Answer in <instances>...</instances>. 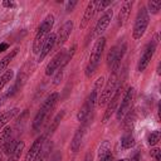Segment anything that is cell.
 <instances>
[{
    "instance_id": "obj_13",
    "label": "cell",
    "mask_w": 161,
    "mask_h": 161,
    "mask_svg": "<svg viewBox=\"0 0 161 161\" xmlns=\"http://www.w3.org/2000/svg\"><path fill=\"white\" fill-rule=\"evenodd\" d=\"M72 30H73V21H72V20H67V21L62 25V28L59 29V33H58V35H57V42H55L57 49H60V48L63 47V44L68 40V38H69Z\"/></svg>"
},
{
    "instance_id": "obj_9",
    "label": "cell",
    "mask_w": 161,
    "mask_h": 161,
    "mask_svg": "<svg viewBox=\"0 0 161 161\" xmlns=\"http://www.w3.org/2000/svg\"><path fill=\"white\" fill-rule=\"evenodd\" d=\"M133 97H135V89H133V87H130V88L126 91V93H125V96H123V98H122V101H121V104H118L119 107L117 108V114H116V117H117L118 121L122 119V118L131 111V106H132Z\"/></svg>"
},
{
    "instance_id": "obj_1",
    "label": "cell",
    "mask_w": 161,
    "mask_h": 161,
    "mask_svg": "<svg viewBox=\"0 0 161 161\" xmlns=\"http://www.w3.org/2000/svg\"><path fill=\"white\" fill-rule=\"evenodd\" d=\"M104 45H106V38L99 36L98 40L96 42V44L92 48V52H91V55H89V60H88L87 67H86V77H88V78L92 77L93 73L96 72V69L98 68L101 58H102V54H103V50H104Z\"/></svg>"
},
{
    "instance_id": "obj_31",
    "label": "cell",
    "mask_w": 161,
    "mask_h": 161,
    "mask_svg": "<svg viewBox=\"0 0 161 161\" xmlns=\"http://www.w3.org/2000/svg\"><path fill=\"white\" fill-rule=\"evenodd\" d=\"M3 6H4V8H15V6H16V4H15L14 1L4 0V1H3Z\"/></svg>"
},
{
    "instance_id": "obj_30",
    "label": "cell",
    "mask_w": 161,
    "mask_h": 161,
    "mask_svg": "<svg viewBox=\"0 0 161 161\" xmlns=\"http://www.w3.org/2000/svg\"><path fill=\"white\" fill-rule=\"evenodd\" d=\"M109 4H111V1H97V4H96V11H101V10L106 9Z\"/></svg>"
},
{
    "instance_id": "obj_12",
    "label": "cell",
    "mask_w": 161,
    "mask_h": 161,
    "mask_svg": "<svg viewBox=\"0 0 161 161\" xmlns=\"http://www.w3.org/2000/svg\"><path fill=\"white\" fill-rule=\"evenodd\" d=\"M112 16H113L112 9H107L103 13V15L98 19V21H97V24L94 26V33H93L94 36H101L104 33V30L107 29V26L109 25V23L112 20Z\"/></svg>"
},
{
    "instance_id": "obj_36",
    "label": "cell",
    "mask_w": 161,
    "mask_h": 161,
    "mask_svg": "<svg viewBox=\"0 0 161 161\" xmlns=\"http://www.w3.org/2000/svg\"><path fill=\"white\" fill-rule=\"evenodd\" d=\"M8 48H9V44H8V43H1V44H0V53L4 52V50H6Z\"/></svg>"
},
{
    "instance_id": "obj_29",
    "label": "cell",
    "mask_w": 161,
    "mask_h": 161,
    "mask_svg": "<svg viewBox=\"0 0 161 161\" xmlns=\"http://www.w3.org/2000/svg\"><path fill=\"white\" fill-rule=\"evenodd\" d=\"M151 156L155 158V161H161V150L155 147L151 150Z\"/></svg>"
},
{
    "instance_id": "obj_37",
    "label": "cell",
    "mask_w": 161,
    "mask_h": 161,
    "mask_svg": "<svg viewBox=\"0 0 161 161\" xmlns=\"http://www.w3.org/2000/svg\"><path fill=\"white\" fill-rule=\"evenodd\" d=\"M42 151H43V150H42ZM39 156H40V157H38V158H36V161H45V160H47V152H44L43 155H42V152H40V155H39Z\"/></svg>"
},
{
    "instance_id": "obj_7",
    "label": "cell",
    "mask_w": 161,
    "mask_h": 161,
    "mask_svg": "<svg viewBox=\"0 0 161 161\" xmlns=\"http://www.w3.org/2000/svg\"><path fill=\"white\" fill-rule=\"evenodd\" d=\"M126 48H127V45L125 42L118 43L111 48V50L107 55V64H108V67L112 68V70H118V65L126 53Z\"/></svg>"
},
{
    "instance_id": "obj_38",
    "label": "cell",
    "mask_w": 161,
    "mask_h": 161,
    "mask_svg": "<svg viewBox=\"0 0 161 161\" xmlns=\"http://www.w3.org/2000/svg\"><path fill=\"white\" fill-rule=\"evenodd\" d=\"M60 160H62V156H60L59 153H57V155H55V156L52 158V161H60Z\"/></svg>"
},
{
    "instance_id": "obj_17",
    "label": "cell",
    "mask_w": 161,
    "mask_h": 161,
    "mask_svg": "<svg viewBox=\"0 0 161 161\" xmlns=\"http://www.w3.org/2000/svg\"><path fill=\"white\" fill-rule=\"evenodd\" d=\"M96 4H97V1H91V3L87 5V8H86V10H84V14H83V18H82V20H80V25H79L80 29L87 28V25H88L89 21L92 20V18H93V15H94V13H96Z\"/></svg>"
},
{
    "instance_id": "obj_10",
    "label": "cell",
    "mask_w": 161,
    "mask_h": 161,
    "mask_svg": "<svg viewBox=\"0 0 161 161\" xmlns=\"http://www.w3.org/2000/svg\"><path fill=\"white\" fill-rule=\"evenodd\" d=\"M121 93H122V86L114 91L113 96L108 101V106H107V108L104 111V114H103V123H106L112 117V114L117 111L118 104H119V101H121Z\"/></svg>"
},
{
    "instance_id": "obj_39",
    "label": "cell",
    "mask_w": 161,
    "mask_h": 161,
    "mask_svg": "<svg viewBox=\"0 0 161 161\" xmlns=\"http://www.w3.org/2000/svg\"><path fill=\"white\" fill-rule=\"evenodd\" d=\"M0 161H3V152H0Z\"/></svg>"
},
{
    "instance_id": "obj_14",
    "label": "cell",
    "mask_w": 161,
    "mask_h": 161,
    "mask_svg": "<svg viewBox=\"0 0 161 161\" xmlns=\"http://www.w3.org/2000/svg\"><path fill=\"white\" fill-rule=\"evenodd\" d=\"M44 138H45L44 136H40V137H38V138L33 142V145L30 146L28 153L25 155L24 161H36V158L39 157V155H40V152H42V150H43Z\"/></svg>"
},
{
    "instance_id": "obj_8",
    "label": "cell",
    "mask_w": 161,
    "mask_h": 161,
    "mask_svg": "<svg viewBox=\"0 0 161 161\" xmlns=\"http://www.w3.org/2000/svg\"><path fill=\"white\" fill-rule=\"evenodd\" d=\"M156 45H157V35H155V39L151 40V43H148L146 45V48L143 49V53H142V55L138 60V64H137V70L138 72H143L147 68V65H148L150 60L152 59L153 53L156 50Z\"/></svg>"
},
{
    "instance_id": "obj_28",
    "label": "cell",
    "mask_w": 161,
    "mask_h": 161,
    "mask_svg": "<svg viewBox=\"0 0 161 161\" xmlns=\"http://www.w3.org/2000/svg\"><path fill=\"white\" fill-rule=\"evenodd\" d=\"M147 8H148V10H147L148 13H151V14H157L158 10L161 9V1H160V0H151V1H148Z\"/></svg>"
},
{
    "instance_id": "obj_21",
    "label": "cell",
    "mask_w": 161,
    "mask_h": 161,
    "mask_svg": "<svg viewBox=\"0 0 161 161\" xmlns=\"http://www.w3.org/2000/svg\"><path fill=\"white\" fill-rule=\"evenodd\" d=\"M13 138V130L10 126H5L0 130V147L3 148Z\"/></svg>"
},
{
    "instance_id": "obj_32",
    "label": "cell",
    "mask_w": 161,
    "mask_h": 161,
    "mask_svg": "<svg viewBox=\"0 0 161 161\" xmlns=\"http://www.w3.org/2000/svg\"><path fill=\"white\" fill-rule=\"evenodd\" d=\"M62 74H63V70H62V69H59V70H58V73H57V75L54 77V82H53L54 84H58V83L60 82L59 79H62Z\"/></svg>"
},
{
    "instance_id": "obj_16",
    "label": "cell",
    "mask_w": 161,
    "mask_h": 161,
    "mask_svg": "<svg viewBox=\"0 0 161 161\" xmlns=\"http://www.w3.org/2000/svg\"><path fill=\"white\" fill-rule=\"evenodd\" d=\"M86 128H87L86 123H82V126L75 131V133L73 136V140L70 142V150L73 152H77L79 150V147L82 145V141H83V137H84V133H86Z\"/></svg>"
},
{
    "instance_id": "obj_6",
    "label": "cell",
    "mask_w": 161,
    "mask_h": 161,
    "mask_svg": "<svg viewBox=\"0 0 161 161\" xmlns=\"http://www.w3.org/2000/svg\"><path fill=\"white\" fill-rule=\"evenodd\" d=\"M97 101H98V89L94 88L92 91V93L88 96V98L86 99V102L83 103V106L80 107V109H79V112L77 114V118H78V121L80 123H86V122L89 121L91 114H92V112L94 109V106H96Z\"/></svg>"
},
{
    "instance_id": "obj_27",
    "label": "cell",
    "mask_w": 161,
    "mask_h": 161,
    "mask_svg": "<svg viewBox=\"0 0 161 161\" xmlns=\"http://www.w3.org/2000/svg\"><path fill=\"white\" fill-rule=\"evenodd\" d=\"M160 138H161V132H160L158 130H156V131H152V132L148 135L147 142H148L150 146H155V145L160 141Z\"/></svg>"
},
{
    "instance_id": "obj_19",
    "label": "cell",
    "mask_w": 161,
    "mask_h": 161,
    "mask_svg": "<svg viewBox=\"0 0 161 161\" xmlns=\"http://www.w3.org/2000/svg\"><path fill=\"white\" fill-rule=\"evenodd\" d=\"M132 5H133V1H125L121 6V10H119V14H118V25H125L128 20V16H130V13H131V9H132Z\"/></svg>"
},
{
    "instance_id": "obj_18",
    "label": "cell",
    "mask_w": 161,
    "mask_h": 161,
    "mask_svg": "<svg viewBox=\"0 0 161 161\" xmlns=\"http://www.w3.org/2000/svg\"><path fill=\"white\" fill-rule=\"evenodd\" d=\"M98 160L99 161H112L113 156L111 152V145L108 141H103L98 147Z\"/></svg>"
},
{
    "instance_id": "obj_15",
    "label": "cell",
    "mask_w": 161,
    "mask_h": 161,
    "mask_svg": "<svg viewBox=\"0 0 161 161\" xmlns=\"http://www.w3.org/2000/svg\"><path fill=\"white\" fill-rule=\"evenodd\" d=\"M55 42H57V34L55 33H49L47 35V38L44 39L43 42V45H42V49H40V54H39V59L38 62H43L44 58L50 53V50L54 48L55 45Z\"/></svg>"
},
{
    "instance_id": "obj_33",
    "label": "cell",
    "mask_w": 161,
    "mask_h": 161,
    "mask_svg": "<svg viewBox=\"0 0 161 161\" xmlns=\"http://www.w3.org/2000/svg\"><path fill=\"white\" fill-rule=\"evenodd\" d=\"M77 5V1H69L68 4H67V8H65V10L67 11H72L73 9H74V6Z\"/></svg>"
},
{
    "instance_id": "obj_2",
    "label": "cell",
    "mask_w": 161,
    "mask_h": 161,
    "mask_svg": "<svg viewBox=\"0 0 161 161\" xmlns=\"http://www.w3.org/2000/svg\"><path fill=\"white\" fill-rule=\"evenodd\" d=\"M58 97H59V94H58L57 92H54V93H52L50 96H48V98L44 101V103H43L42 107L39 108V111H38V113L35 114L34 121H33V128H34L35 131L40 130L43 122L45 121V118L48 117V114L50 113V111L54 108V106H55V103H57V101H58Z\"/></svg>"
},
{
    "instance_id": "obj_26",
    "label": "cell",
    "mask_w": 161,
    "mask_h": 161,
    "mask_svg": "<svg viewBox=\"0 0 161 161\" xmlns=\"http://www.w3.org/2000/svg\"><path fill=\"white\" fill-rule=\"evenodd\" d=\"M63 116H64V111H62V112H59L55 117H54V119H53V122H52V125H50V127H49V133L52 135L57 128H58V126H59V123H60V121H62V118H63Z\"/></svg>"
},
{
    "instance_id": "obj_40",
    "label": "cell",
    "mask_w": 161,
    "mask_h": 161,
    "mask_svg": "<svg viewBox=\"0 0 161 161\" xmlns=\"http://www.w3.org/2000/svg\"><path fill=\"white\" fill-rule=\"evenodd\" d=\"M118 161H128V160H126V158H122V160H118Z\"/></svg>"
},
{
    "instance_id": "obj_35",
    "label": "cell",
    "mask_w": 161,
    "mask_h": 161,
    "mask_svg": "<svg viewBox=\"0 0 161 161\" xmlns=\"http://www.w3.org/2000/svg\"><path fill=\"white\" fill-rule=\"evenodd\" d=\"M83 161H93V155L92 152H87V155L84 156V160Z\"/></svg>"
},
{
    "instance_id": "obj_20",
    "label": "cell",
    "mask_w": 161,
    "mask_h": 161,
    "mask_svg": "<svg viewBox=\"0 0 161 161\" xmlns=\"http://www.w3.org/2000/svg\"><path fill=\"white\" fill-rule=\"evenodd\" d=\"M18 112H19V108H11V109H8V111L0 113V130L4 128L6 126V123L10 119H13Z\"/></svg>"
},
{
    "instance_id": "obj_34",
    "label": "cell",
    "mask_w": 161,
    "mask_h": 161,
    "mask_svg": "<svg viewBox=\"0 0 161 161\" xmlns=\"http://www.w3.org/2000/svg\"><path fill=\"white\" fill-rule=\"evenodd\" d=\"M130 161H141V156H140V153L136 152V153L130 158Z\"/></svg>"
},
{
    "instance_id": "obj_23",
    "label": "cell",
    "mask_w": 161,
    "mask_h": 161,
    "mask_svg": "<svg viewBox=\"0 0 161 161\" xmlns=\"http://www.w3.org/2000/svg\"><path fill=\"white\" fill-rule=\"evenodd\" d=\"M24 147H25L24 141H19L18 145H16V147H15L14 151L9 155V157H8L6 161H19V160H20V156H21V152H23V150H24Z\"/></svg>"
},
{
    "instance_id": "obj_5",
    "label": "cell",
    "mask_w": 161,
    "mask_h": 161,
    "mask_svg": "<svg viewBox=\"0 0 161 161\" xmlns=\"http://www.w3.org/2000/svg\"><path fill=\"white\" fill-rule=\"evenodd\" d=\"M117 86H118V72L117 70H112V73L109 74V78L107 80L104 88L102 89L101 94L98 96V104L101 107L106 106L108 103V101L113 96L114 91L117 89Z\"/></svg>"
},
{
    "instance_id": "obj_3",
    "label": "cell",
    "mask_w": 161,
    "mask_h": 161,
    "mask_svg": "<svg viewBox=\"0 0 161 161\" xmlns=\"http://www.w3.org/2000/svg\"><path fill=\"white\" fill-rule=\"evenodd\" d=\"M53 24H54V18L53 15H48L43 23L40 24V26L38 28V31L35 34V38H34V42H33V53L34 54H38L42 49V45H43V42L44 39L47 38V35L50 33L52 28H53Z\"/></svg>"
},
{
    "instance_id": "obj_25",
    "label": "cell",
    "mask_w": 161,
    "mask_h": 161,
    "mask_svg": "<svg viewBox=\"0 0 161 161\" xmlns=\"http://www.w3.org/2000/svg\"><path fill=\"white\" fill-rule=\"evenodd\" d=\"M121 146H122L123 148H126V150L133 147V146H135V138H133V136H132L131 133L123 135L122 138H121Z\"/></svg>"
},
{
    "instance_id": "obj_4",
    "label": "cell",
    "mask_w": 161,
    "mask_h": 161,
    "mask_svg": "<svg viewBox=\"0 0 161 161\" xmlns=\"http://www.w3.org/2000/svg\"><path fill=\"white\" fill-rule=\"evenodd\" d=\"M148 23H150V15H148V11L145 6H141L138 13H137V16H136V20H135V25H133V31H132V36L133 39L138 40L143 36L147 26H148Z\"/></svg>"
},
{
    "instance_id": "obj_11",
    "label": "cell",
    "mask_w": 161,
    "mask_h": 161,
    "mask_svg": "<svg viewBox=\"0 0 161 161\" xmlns=\"http://www.w3.org/2000/svg\"><path fill=\"white\" fill-rule=\"evenodd\" d=\"M65 54H67V50L60 49V50L50 59V62L48 63V65H47V68H45V74H47V75L54 74V72L58 70L59 68L63 69V63H64V59H65Z\"/></svg>"
},
{
    "instance_id": "obj_22",
    "label": "cell",
    "mask_w": 161,
    "mask_h": 161,
    "mask_svg": "<svg viewBox=\"0 0 161 161\" xmlns=\"http://www.w3.org/2000/svg\"><path fill=\"white\" fill-rule=\"evenodd\" d=\"M18 52H19V49H18V48H15V49L10 50V53H8V54H6V55L0 60V73H3V72L8 68L9 63L15 58V55L18 54Z\"/></svg>"
},
{
    "instance_id": "obj_24",
    "label": "cell",
    "mask_w": 161,
    "mask_h": 161,
    "mask_svg": "<svg viewBox=\"0 0 161 161\" xmlns=\"http://www.w3.org/2000/svg\"><path fill=\"white\" fill-rule=\"evenodd\" d=\"M13 77H14V70H11V69L5 70V72L0 75V93H1L3 88L8 84V82L13 79Z\"/></svg>"
}]
</instances>
